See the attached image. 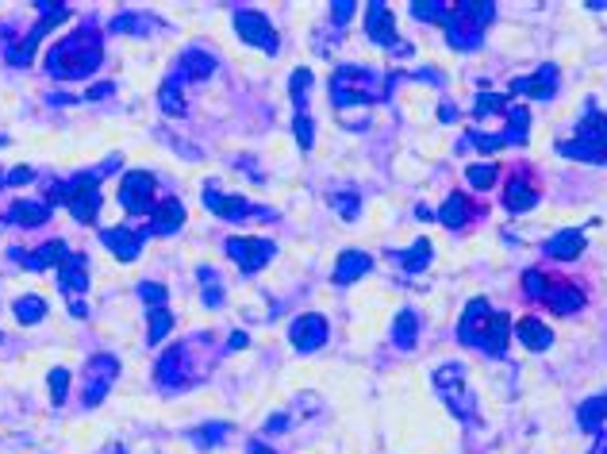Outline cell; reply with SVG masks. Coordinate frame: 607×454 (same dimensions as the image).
Wrapping results in <instances>:
<instances>
[{
  "instance_id": "cell-6",
  "label": "cell",
  "mask_w": 607,
  "mask_h": 454,
  "mask_svg": "<svg viewBox=\"0 0 607 454\" xmlns=\"http://www.w3.org/2000/svg\"><path fill=\"white\" fill-rule=\"evenodd\" d=\"M523 293H527L531 301L550 304L557 316H573V312H581V308H584L581 285L562 281V278H546L543 270H527V273H523Z\"/></svg>"
},
{
  "instance_id": "cell-10",
  "label": "cell",
  "mask_w": 607,
  "mask_h": 454,
  "mask_svg": "<svg viewBox=\"0 0 607 454\" xmlns=\"http://www.w3.org/2000/svg\"><path fill=\"white\" fill-rule=\"evenodd\" d=\"M116 378H120V359H116V354H108V350L93 354V359L85 362V389H81V404H85V409H96V404L108 397V389L116 385Z\"/></svg>"
},
{
  "instance_id": "cell-40",
  "label": "cell",
  "mask_w": 607,
  "mask_h": 454,
  "mask_svg": "<svg viewBox=\"0 0 607 454\" xmlns=\"http://www.w3.org/2000/svg\"><path fill=\"white\" fill-rule=\"evenodd\" d=\"M12 312H15V320H20V323H39V320L46 316V301H43V297H35V293L15 297Z\"/></svg>"
},
{
  "instance_id": "cell-37",
  "label": "cell",
  "mask_w": 607,
  "mask_h": 454,
  "mask_svg": "<svg viewBox=\"0 0 607 454\" xmlns=\"http://www.w3.org/2000/svg\"><path fill=\"white\" fill-rule=\"evenodd\" d=\"M158 104H162V112H166V116H185V93H181V81L170 77L166 85L158 89Z\"/></svg>"
},
{
  "instance_id": "cell-17",
  "label": "cell",
  "mask_w": 607,
  "mask_h": 454,
  "mask_svg": "<svg viewBox=\"0 0 607 454\" xmlns=\"http://www.w3.org/2000/svg\"><path fill=\"white\" fill-rule=\"evenodd\" d=\"M557 85H562V74H557V66H538V74L515 77L507 89H512V96H534V101H550V96L557 93Z\"/></svg>"
},
{
  "instance_id": "cell-3",
  "label": "cell",
  "mask_w": 607,
  "mask_h": 454,
  "mask_svg": "<svg viewBox=\"0 0 607 454\" xmlns=\"http://www.w3.org/2000/svg\"><path fill=\"white\" fill-rule=\"evenodd\" d=\"M397 77H381L373 66H338L331 77V104L338 112H347L350 104H373V101H388Z\"/></svg>"
},
{
  "instance_id": "cell-15",
  "label": "cell",
  "mask_w": 607,
  "mask_h": 454,
  "mask_svg": "<svg viewBox=\"0 0 607 454\" xmlns=\"http://www.w3.org/2000/svg\"><path fill=\"white\" fill-rule=\"evenodd\" d=\"M327 320L319 312H304L292 320V328H289V339H292V347H297L300 354H311V350H319L327 343Z\"/></svg>"
},
{
  "instance_id": "cell-23",
  "label": "cell",
  "mask_w": 607,
  "mask_h": 454,
  "mask_svg": "<svg viewBox=\"0 0 607 454\" xmlns=\"http://www.w3.org/2000/svg\"><path fill=\"white\" fill-rule=\"evenodd\" d=\"M104 247L120 258V262H135V258L142 254V239H146V227L142 232H127V227H108V232H101Z\"/></svg>"
},
{
  "instance_id": "cell-24",
  "label": "cell",
  "mask_w": 607,
  "mask_h": 454,
  "mask_svg": "<svg viewBox=\"0 0 607 454\" xmlns=\"http://www.w3.org/2000/svg\"><path fill=\"white\" fill-rule=\"evenodd\" d=\"M204 208H208V212H216L220 220H242V216L258 212L254 204H246L242 197H231V192H223V189H216V185L204 189Z\"/></svg>"
},
{
  "instance_id": "cell-29",
  "label": "cell",
  "mask_w": 607,
  "mask_h": 454,
  "mask_svg": "<svg viewBox=\"0 0 607 454\" xmlns=\"http://www.w3.org/2000/svg\"><path fill=\"white\" fill-rule=\"evenodd\" d=\"M211 74H216V58H211L208 51H196V46H192V51H185L181 62H177V74L173 77L185 85V81H204Z\"/></svg>"
},
{
  "instance_id": "cell-49",
  "label": "cell",
  "mask_w": 607,
  "mask_h": 454,
  "mask_svg": "<svg viewBox=\"0 0 607 454\" xmlns=\"http://www.w3.org/2000/svg\"><path fill=\"white\" fill-rule=\"evenodd\" d=\"M354 8H357L354 0H338V5H331V20H335V24H347L350 15H354Z\"/></svg>"
},
{
  "instance_id": "cell-34",
  "label": "cell",
  "mask_w": 607,
  "mask_h": 454,
  "mask_svg": "<svg viewBox=\"0 0 607 454\" xmlns=\"http://www.w3.org/2000/svg\"><path fill=\"white\" fill-rule=\"evenodd\" d=\"M431 258H435L431 239H416L404 254H392V262H400V270H407V273H419V270L431 266Z\"/></svg>"
},
{
  "instance_id": "cell-16",
  "label": "cell",
  "mask_w": 607,
  "mask_h": 454,
  "mask_svg": "<svg viewBox=\"0 0 607 454\" xmlns=\"http://www.w3.org/2000/svg\"><path fill=\"white\" fill-rule=\"evenodd\" d=\"M488 320H492L488 297H473V301L465 304L462 320H457V343H465V347H481V335H485V328H488Z\"/></svg>"
},
{
  "instance_id": "cell-2",
  "label": "cell",
  "mask_w": 607,
  "mask_h": 454,
  "mask_svg": "<svg viewBox=\"0 0 607 454\" xmlns=\"http://www.w3.org/2000/svg\"><path fill=\"white\" fill-rule=\"evenodd\" d=\"M116 162L120 158H108L101 170H81V173L70 177V182L51 185V197H46V204H51V208L65 204L77 223H93L96 216H101V177L108 170H116Z\"/></svg>"
},
{
  "instance_id": "cell-38",
  "label": "cell",
  "mask_w": 607,
  "mask_h": 454,
  "mask_svg": "<svg viewBox=\"0 0 607 454\" xmlns=\"http://www.w3.org/2000/svg\"><path fill=\"white\" fill-rule=\"evenodd\" d=\"M196 278H201V301L208 308H220L223 304V278H220L216 270H208V266L196 270Z\"/></svg>"
},
{
  "instance_id": "cell-20",
  "label": "cell",
  "mask_w": 607,
  "mask_h": 454,
  "mask_svg": "<svg viewBox=\"0 0 607 454\" xmlns=\"http://www.w3.org/2000/svg\"><path fill=\"white\" fill-rule=\"evenodd\" d=\"M65 254H70V251H65V242H62V239H51V242H43V247H35V251H20V247H15V251H12V262L24 266V270H31V273H39V270L62 266Z\"/></svg>"
},
{
  "instance_id": "cell-31",
  "label": "cell",
  "mask_w": 607,
  "mask_h": 454,
  "mask_svg": "<svg viewBox=\"0 0 607 454\" xmlns=\"http://www.w3.org/2000/svg\"><path fill=\"white\" fill-rule=\"evenodd\" d=\"M392 343H397V350H416V343H419V316L412 312V308H400L397 320H392Z\"/></svg>"
},
{
  "instance_id": "cell-41",
  "label": "cell",
  "mask_w": 607,
  "mask_h": 454,
  "mask_svg": "<svg viewBox=\"0 0 607 454\" xmlns=\"http://www.w3.org/2000/svg\"><path fill=\"white\" fill-rule=\"evenodd\" d=\"M170 331H173V316H170V308H151V323H146V343L158 347Z\"/></svg>"
},
{
  "instance_id": "cell-8",
  "label": "cell",
  "mask_w": 607,
  "mask_h": 454,
  "mask_svg": "<svg viewBox=\"0 0 607 454\" xmlns=\"http://www.w3.org/2000/svg\"><path fill=\"white\" fill-rule=\"evenodd\" d=\"M435 389L446 400V409L462 419H477V393L469 389V374L462 362H446L435 370Z\"/></svg>"
},
{
  "instance_id": "cell-19",
  "label": "cell",
  "mask_w": 607,
  "mask_h": 454,
  "mask_svg": "<svg viewBox=\"0 0 607 454\" xmlns=\"http://www.w3.org/2000/svg\"><path fill=\"white\" fill-rule=\"evenodd\" d=\"M58 285L65 289V297L77 301L81 293H89V258L81 251H70L58 266Z\"/></svg>"
},
{
  "instance_id": "cell-13",
  "label": "cell",
  "mask_w": 607,
  "mask_h": 454,
  "mask_svg": "<svg viewBox=\"0 0 607 454\" xmlns=\"http://www.w3.org/2000/svg\"><path fill=\"white\" fill-rule=\"evenodd\" d=\"M154 189H158V177H154V173H146V170L123 173V182H120V204H123V212H131V216L154 212Z\"/></svg>"
},
{
  "instance_id": "cell-42",
  "label": "cell",
  "mask_w": 607,
  "mask_h": 454,
  "mask_svg": "<svg viewBox=\"0 0 607 454\" xmlns=\"http://www.w3.org/2000/svg\"><path fill=\"white\" fill-rule=\"evenodd\" d=\"M507 108H512V101L507 96H500V93H485V96H477V104H473V116L477 120H485V116H507Z\"/></svg>"
},
{
  "instance_id": "cell-4",
  "label": "cell",
  "mask_w": 607,
  "mask_h": 454,
  "mask_svg": "<svg viewBox=\"0 0 607 454\" xmlns=\"http://www.w3.org/2000/svg\"><path fill=\"white\" fill-rule=\"evenodd\" d=\"M492 15H496L492 0H457L450 24H446V43L454 51H477Z\"/></svg>"
},
{
  "instance_id": "cell-46",
  "label": "cell",
  "mask_w": 607,
  "mask_h": 454,
  "mask_svg": "<svg viewBox=\"0 0 607 454\" xmlns=\"http://www.w3.org/2000/svg\"><path fill=\"white\" fill-rule=\"evenodd\" d=\"M65 393H70V370H51V400H54V409H62L65 404Z\"/></svg>"
},
{
  "instance_id": "cell-52",
  "label": "cell",
  "mask_w": 607,
  "mask_h": 454,
  "mask_svg": "<svg viewBox=\"0 0 607 454\" xmlns=\"http://www.w3.org/2000/svg\"><path fill=\"white\" fill-rule=\"evenodd\" d=\"M246 343H250V339H246V331H235V335H231V343H227V350H242Z\"/></svg>"
},
{
  "instance_id": "cell-12",
  "label": "cell",
  "mask_w": 607,
  "mask_h": 454,
  "mask_svg": "<svg viewBox=\"0 0 607 454\" xmlns=\"http://www.w3.org/2000/svg\"><path fill=\"white\" fill-rule=\"evenodd\" d=\"M223 247H227V254H231V262H239L242 273L266 270L273 262V254H277V247L269 239H254V235H231Z\"/></svg>"
},
{
  "instance_id": "cell-36",
  "label": "cell",
  "mask_w": 607,
  "mask_h": 454,
  "mask_svg": "<svg viewBox=\"0 0 607 454\" xmlns=\"http://www.w3.org/2000/svg\"><path fill=\"white\" fill-rule=\"evenodd\" d=\"M407 8H412L416 20H423V24H442V27H446L450 15H454V5H446V0H416V5H407Z\"/></svg>"
},
{
  "instance_id": "cell-54",
  "label": "cell",
  "mask_w": 607,
  "mask_h": 454,
  "mask_svg": "<svg viewBox=\"0 0 607 454\" xmlns=\"http://www.w3.org/2000/svg\"><path fill=\"white\" fill-rule=\"evenodd\" d=\"M285 428V416H269L266 419V431H281Z\"/></svg>"
},
{
  "instance_id": "cell-39",
  "label": "cell",
  "mask_w": 607,
  "mask_h": 454,
  "mask_svg": "<svg viewBox=\"0 0 607 454\" xmlns=\"http://www.w3.org/2000/svg\"><path fill=\"white\" fill-rule=\"evenodd\" d=\"M227 435H231V424H204V428H196L189 431V439L192 447H201V450H211V447H220Z\"/></svg>"
},
{
  "instance_id": "cell-26",
  "label": "cell",
  "mask_w": 607,
  "mask_h": 454,
  "mask_svg": "<svg viewBox=\"0 0 607 454\" xmlns=\"http://www.w3.org/2000/svg\"><path fill=\"white\" fill-rule=\"evenodd\" d=\"M584 247H588V239H584L581 227H562V232L546 242V254L557 258V262H573V258L584 254Z\"/></svg>"
},
{
  "instance_id": "cell-45",
  "label": "cell",
  "mask_w": 607,
  "mask_h": 454,
  "mask_svg": "<svg viewBox=\"0 0 607 454\" xmlns=\"http://www.w3.org/2000/svg\"><path fill=\"white\" fill-rule=\"evenodd\" d=\"M292 132H297V143L304 151H311V143H316V127H311V116H308V108L297 112V120H292Z\"/></svg>"
},
{
  "instance_id": "cell-30",
  "label": "cell",
  "mask_w": 607,
  "mask_h": 454,
  "mask_svg": "<svg viewBox=\"0 0 607 454\" xmlns=\"http://www.w3.org/2000/svg\"><path fill=\"white\" fill-rule=\"evenodd\" d=\"M46 220H51V204H46V201L20 197L8 208V223H15V227H43Z\"/></svg>"
},
{
  "instance_id": "cell-28",
  "label": "cell",
  "mask_w": 607,
  "mask_h": 454,
  "mask_svg": "<svg viewBox=\"0 0 607 454\" xmlns=\"http://www.w3.org/2000/svg\"><path fill=\"white\" fill-rule=\"evenodd\" d=\"M373 270V258L366 251H342L335 262V285H354L357 278H366Z\"/></svg>"
},
{
  "instance_id": "cell-1",
  "label": "cell",
  "mask_w": 607,
  "mask_h": 454,
  "mask_svg": "<svg viewBox=\"0 0 607 454\" xmlns=\"http://www.w3.org/2000/svg\"><path fill=\"white\" fill-rule=\"evenodd\" d=\"M101 62H104V43L96 35V27L85 24L46 51V74L58 81H81L101 66Z\"/></svg>"
},
{
  "instance_id": "cell-11",
  "label": "cell",
  "mask_w": 607,
  "mask_h": 454,
  "mask_svg": "<svg viewBox=\"0 0 607 454\" xmlns=\"http://www.w3.org/2000/svg\"><path fill=\"white\" fill-rule=\"evenodd\" d=\"M527 127H531V112L523 108V104H512L507 108V127L500 135H485V132H469V143L477 151L492 154V151H504V147H515V143H527Z\"/></svg>"
},
{
  "instance_id": "cell-25",
  "label": "cell",
  "mask_w": 607,
  "mask_h": 454,
  "mask_svg": "<svg viewBox=\"0 0 607 454\" xmlns=\"http://www.w3.org/2000/svg\"><path fill=\"white\" fill-rule=\"evenodd\" d=\"M512 328H515V323H512V316H507V312H492L477 350L492 354V359H504V354H507V339H512Z\"/></svg>"
},
{
  "instance_id": "cell-14",
  "label": "cell",
  "mask_w": 607,
  "mask_h": 454,
  "mask_svg": "<svg viewBox=\"0 0 607 454\" xmlns=\"http://www.w3.org/2000/svg\"><path fill=\"white\" fill-rule=\"evenodd\" d=\"M235 31H239V39L246 46H258V51H266V54L281 51V39H277L273 24L261 12H254V8H239L235 12Z\"/></svg>"
},
{
  "instance_id": "cell-35",
  "label": "cell",
  "mask_w": 607,
  "mask_h": 454,
  "mask_svg": "<svg viewBox=\"0 0 607 454\" xmlns=\"http://www.w3.org/2000/svg\"><path fill=\"white\" fill-rule=\"evenodd\" d=\"M108 27L116 31V35H151V31H158V20L154 15H142V12H123Z\"/></svg>"
},
{
  "instance_id": "cell-53",
  "label": "cell",
  "mask_w": 607,
  "mask_h": 454,
  "mask_svg": "<svg viewBox=\"0 0 607 454\" xmlns=\"http://www.w3.org/2000/svg\"><path fill=\"white\" fill-rule=\"evenodd\" d=\"M588 454H607V431H596V443H592Z\"/></svg>"
},
{
  "instance_id": "cell-18",
  "label": "cell",
  "mask_w": 607,
  "mask_h": 454,
  "mask_svg": "<svg viewBox=\"0 0 607 454\" xmlns=\"http://www.w3.org/2000/svg\"><path fill=\"white\" fill-rule=\"evenodd\" d=\"M538 197H543V189H538V182L531 173H515L512 182L504 185V208L512 216H519V212H531V208L538 204Z\"/></svg>"
},
{
  "instance_id": "cell-50",
  "label": "cell",
  "mask_w": 607,
  "mask_h": 454,
  "mask_svg": "<svg viewBox=\"0 0 607 454\" xmlns=\"http://www.w3.org/2000/svg\"><path fill=\"white\" fill-rule=\"evenodd\" d=\"M31 177H35V173H31L27 166H15V170L8 173V185H27V182H31Z\"/></svg>"
},
{
  "instance_id": "cell-44",
  "label": "cell",
  "mask_w": 607,
  "mask_h": 454,
  "mask_svg": "<svg viewBox=\"0 0 607 454\" xmlns=\"http://www.w3.org/2000/svg\"><path fill=\"white\" fill-rule=\"evenodd\" d=\"M465 177H469L473 189H492L496 185V166H492V162H477V166L465 170Z\"/></svg>"
},
{
  "instance_id": "cell-22",
  "label": "cell",
  "mask_w": 607,
  "mask_h": 454,
  "mask_svg": "<svg viewBox=\"0 0 607 454\" xmlns=\"http://www.w3.org/2000/svg\"><path fill=\"white\" fill-rule=\"evenodd\" d=\"M181 227H185V204L177 197H166V201L154 204L151 223H146V235H173V232H181Z\"/></svg>"
},
{
  "instance_id": "cell-7",
  "label": "cell",
  "mask_w": 607,
  "mask_h": 454,
  "mask_svg": "<svg viewBox=\"0 0 607 454\" xmlns=\"http://www.w3.org/2000/svg\"><path fill=\"white\" fill-rule=\"evenodd\" d=\"M196 343H201V335L189 339V343L170 347V350L158 359L154 378H158V385H162V389H192L196 381L204 378V366L192 359V354H196Z\"/></svg>"
},
{
  "instance_id": "cell-33",
  "label": "cell",
  "mask_w": 607,
  "mask_h": 454,
  "mask_svg": "<svg viewBox=\"0 0 607 454\" xmlns=\"http://www.w3.org/2000/svg\"><path fill=\"white\" fill-rule=\"evenodd\" d=\"M577 424H581V431H603V424H607V393L581 400V409H577Z\"/></svg>"
},
{
  "instance_id": "cell-27",
  "label": "cell",
  "mask_w": 607,
  "mask_h": 454,
  "mask_svg": "<svg viewBox=\"0 0 607 454\" xmlns=\"http://www.w3.org/2000/svg\"><path fill=\"white\" fill-rule=\"evenodd\" d=\"M515 331H519V343L527 347V350H534V354H543V350H550V347H553V331H550V323H543L538 316H523V320L515 323Z\"/></svg>"
},
{
  "instance_id": "cell-21",
  "label": "cell",
  "mask_w": 607,
  "mask_h": 454,
  "mask_svg": "<svg viewBox=\"0 0 607 454\" xmlns=\"http://www.w3.org/2000/svg\"><path fill=\"white\" fill-rule=\"evenodd\" d=\"M366 39H373L377 46H397V20H392L388 5H381V0H373V5H366Z\"/></svg>"
},
{
  "instance_id": "cell-56",
  "label": "cell",
  "mask_w": 607,
  "mask_h": 454,
  "mask_svg": "<svg viewBox=\"0 0 607 454\" xmlns=\"http://www.w3.org/2000/svg\"><path fill=\"white\" fill-rule=\"evenodd\" d=\"M0 185H8V177H5V173H0Z\"/></svg>"
},
{
  "instance_id": "cell-48",
  "label": "cell",
  "mask_w": 607,
  "mask_h": 454,
  "mask_svg": "<svg viewBox=\"0 0 607 454\" xmlns=\"http://www.w3.org/2000/svg\"><path fill=\"white\" fill-rule=\"evenodd\" d=\"M331 204H338L342 220H354V216H357V192H354V189H342V192H335V197H331Z\"/></svg>"
},
{
  "instance_id": "cell-55",
  "label": "cell",
  "mask_w": 607,
  "mask_h": 454,
  "mask_svg": "<svg viewBox=\"0 0 607 454\" xmlns=\"http://www.w3.org/2000/svg\"><path fill=\"white\" fill-rule=\"evenodd\" d=\"M246 454H273L266 443H258V439H250V447H246Z\"/></svg>"
},
{
  "instance_id": "cell-43",
  "label": "cell",
  "mask_w": 607,
  "mask_h": 454,
  "mask_svg": "<svg viewBox=\"0 0 607 454\" xmlns=\"http://www.w3.org/2000/svg\"><path fill=\"white\" fill-rule=\"evenodd\" d=\"M311 70H297L292 74V81H289V93H292V104H297V112L300 108H308V89H311Z\"/></svg>"
},
{
  "instance_id": "cell-47",
  "label": "cell",
  "mask_w": 607,
  "mask_h": 454,
  "mask_svg": "<svg viewBox=\"0 0 607 454\" xmlns=\"http://www.w3.org/2000/svg\"><path fill=\"white\" fill-rule=\"evenodd\" d=\"M139 297L151 304V308H166V285L158 281H139Z\"/></svg>"
},
{
  "instance_id": "cell-5",
  "label": "cell",
  "mask_w": 607,
  "mask_h": 454,
  "mask_svg": "<svg viewBox=\"0 0 607 454\" xmlns=\"http://www.w3.org/2000/svg\"><path fill=\"white\" fill-rule=\"evenodd\" d=\"M557 154H565L573 162H592V166H607V116L596 108V101H588L584 120L577 127V139L557 143Z\"/></svg>"
},
{
  "instance_id": "cell-9",
  "label": "cell",
  "mask_w": 607,
  "mask_h": 454,
  "mask_svg": "<svg viewBox=\"0 0 607 454\" xmlns=\"http://www.w3.org/2000/svg\"><path fill=\"white\" fill-rule=\"evenodd\" d=\"M35 8H39L35 27H31L20 43H12V46H8V62H12V66H31V58H35L39 39H43L51 27H58L62 20H70V5H51V0H39Z\"/></svg>"
},
{
  "instance_id": "cell-51",
  "label": "cell",
  "mask_w": 607,
  "mask_h": 454,
  "mask_svg": "<svg viewBox=\"0 0 607 454\" xmlns=\"http://www.w3.org/2000/svg\"><path fill=\"white\" fill-rule=\"evenodd\" d=\"M104 96H112V85H108V81H101V85H93L85 101H104Z\"/></svg>"
},
{
  "instance_id": "cell-32",
  "label": "cell",
  "mask_w": 607,
  "mask_h": 454,
  "mask_svg": "<svg viewBox=\"0 0 607 454\" xmlns=\"http://www.w3.org/2000/svg\"><path fill=\"white\" fill-rule=\"evenodd\" d=\"M469 220H473L469 197H465V192H450L446 204L438 208V223H442V227H465Z\"/></svg>"
}]
</instances>
